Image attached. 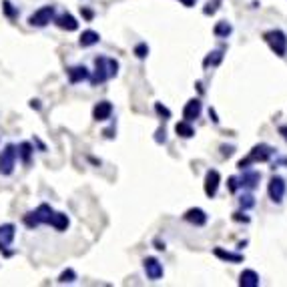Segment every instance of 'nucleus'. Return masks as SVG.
<instances>
[{"instance_id": "12", "label": "nucleus", "mask_w": 287, "mask_h": 287, "mask_svg": "<svg viewBox=\"0 0 287 287\" xmlns=\"http://www.w3.org/2000/svg\"><path fill=\"white\" fill-rule=\"evenodd\" d=\"M185 219L189 221V223H195V225H205L207 223V215H205V211L203 209H189L187 213H185Z\"/></svg>"}, {"instance_id": "33", "label": "nucleus", "mask_w": 287, "mask_h": 287, "mask_svg": "<svg viewBox=\"0 0 287 287\" xmlns=\"http://www.w3.org/2000/svg\"><path fill=\"white\" fill-rule=\"evenodd\" d=\"M181 2H183V4H185V6H191V4H193V2H195V0H181Z\"/></svg>"}, {"instance_id": "16", "label": "nucleus", "mask_w": 287, "mask_h": 287, "mask_svg": "<svg viewBox=\"0 0 287 287\" xmlns=\"http://www.w3.org/2000/svg\"><path fill=\"white\" fill-rule=\"evenodd\" d=\"M97 42H99V32H95V30H85V32L81 34V46H83V48L93 46V44H97Z\"/></svg>"}, {"instance_id": "15", "label": "nucleus", "mask_w": 287, "mask_h": 287, "mask_svg": "<svg viewBox=\"0 0 287 287\" xmlns=\"http://www.w3.org/2000/svg\"><path fill=\"white\" fill-rule=\"evenodd\" d=\"M243 287H257L259 285V275L253 271V269H247L241 273V281H239Z\"/></svg>"}, {"instance_id": "11", "label": "nucleus", "mask_w": 287, "mask_h": 287, "mask_svg": "<svg viewBox=\"0 0 287 287\" xmlns=\"http://www.w3.org/2000/svg\"><path fill=\"white\" fill-rule=\"evenodd\" d=\"M54 22H56V26H58V28H62V30H77V28H79L77 18H75L73 14H68V12L60 14V16H58Z\"/></svg>"}, {"instance_id": "5", "label": "nucleus", "mask_w": 287, "mask_h": 287, "mask_svg": "<svg viewBox=\"0 0 287 287\" xmlns=\"http://www.w3.org/2000/svg\"><path fill=\"white\" fill-rule=\"evenodd\" d=\"M271 153H273L271 147H267V145H257L245 161H239V169H243V167H247L249 163H255V161H267V159L271 157Z\"/></svg>"}, {"instance_id": "6", "label": "nucleus", "mask_w": 287, "mask_h": 287, "mask_svg": "<svg viewBox=\"0 0 287 287\" xmlns=\"http://www.w3.org/2000/svg\"><path fill=\"white\" fill-rule=\"evenodd\" d=\"M219 181H221V177H219V173H217L215 169L207 171V175H205V195H207V197H215V195H217Z\"/></svg>"}, {"instance_id": "10", "label": "nucleus", "mask_w": 287, "mask_h": 287, "mask_svg": "<svg viewBox=\"0 0 287 287\" xmlns=\"http://www.w3.org/2000/svg\"><path fill=\"white\" fill-rule=\"evenodd\" d=\"M201 115V101L199 99H193V101H189L187 103V107H185V111H183V119L185 121H193V119H197Z\"/></svg>"}, {"instance_id": "26", "label": "nucleus", "mask_w": 287, "mask_h": 287, "mask_svg": "<svg viewBox=\"0 0 287 287\" xmlns=\"http://www.w3.org/2000/svg\"><path fill=\"white\" fill-rule=\"evenodd\" d=\"M135 52H137V56H139V58H145V56H147V52H149V46H147V44H139V46L135 48Z\"/></svg>"}, {"instance_id": "9", "label": "nucleus", "mask_w": 287, "mask_h": 287, "mask_svg": "<svg viewBox=\"0 0 287 287\" xmlns=\"http://www.w3.org/2000/svg\"><path fill=\"white\" fill-rule=\"evenodd\" d=\"M111 113H113V105H111L109 101H101V103L93 109L95 121H107V119H111Z\"/></svg>"}, {"instance_id": "30", "label": "nucleus", "mask_w": 287, "mask_h": 287, "mask_svg": "<svg viewBox=\"0 0 287 287\" xmlns=\"http://www.w3.org/2000/svg\"><path fill=\"white\" fill-rule=\"evenodd\" d=\"M4 12H6L8 16H14V14H16V10L12 8V4H10L8 0H4Z\"/></svg>"}, {"instance_id": "24", "label": "nucleus", "mask_w": 287, "mask_h": 287, "mask_svg": "<svg viewBox=\"0 0 287 287\" xmlns=\"http://www.w3.org/2000/svg\"><path fill=\"white\" fill-rule=\"evenodd\" d=\"M229 32H231V26H229L225 20H223V22H219V24L215 26V34H217V36H227Z\"/></svg>"}, {"instance_id": "21", "label": "nucleus", "mask_w": 287, "mask_h": 287, "mask_svg": "<svg viewBox=\"0 0 287 287\" xmlns=\"http://www.w3.org/2000/svg\"><path fill=\"white\" fill-rule=\"evenodd\" d=\"M175 131H177L181 137H185V139H189V137H193V135H195V131H193V127L189 125V121H183V123H179V125L175 127Z\"/></svg>"}, {"instance_id": "29", "label": "nucleus", "mask_w": 287, "mask_h": 287, "mask_svg": "<svg viewBox=\"0 0 287 287\" xmlns=\"http://www.w3.org/2000/svg\"><path fill=\"white\" fill-rule=\"evenodd\" d=\"M217 4H219V0H213V2L209 0V2H207V8H205V14H213V12L217 10Z\"/></svg>"}, {"instance_id": "27", "label": "nucleus", "mask_w": 287, "mask_h": 287, "mask_svg": "<svg viewBox=\"0 0 287 287\" xmlns=\"http://www.w3.org/2000/svg\"><path fill=\"white\" fill-rule=\"evenodd\" d=\"M155 109H157V113H159V115H163L165 119H169V117H171V113H169V109H165V107H163L161 103H157V105H155Z\"/></svg>"}, {"instance_id": "17", "label": "nucleus", "mask_w": 287, "mask_h": 287, "mask_svg": "<svg viewBox=\"0 0 287 287\" xmlns=\"http://www.w3.org/2000/svg\"><path fill=\"white\" fill-rule=\"evenodd\" d=\"M259 179H261V175H259L257 171H251V173H245V175L241 177V185H243V187L253 189V187H257Z\"/></svg>"}, {"instance_id": "8", "label": "nucleus", "mask_w": 287, "mask_h": 287, "mask_svg": "<svg viewBox=\"0 0 287 287\" xmlns=\"http://www.w3.org/2000/svg\"><path fill=\"white\" fill-rule=\"evenodd\" d=\"M283 195H285V181L281 177H273L271 183H269V197H271V201L279 203L283 199Z\"/></svg>"}, {"instance_id": "13", "label": "nucleus", "mask_w": 287, "mask_h": 287, "mask_svg": "<svg viewBox=\"0 0 287 287\" xmlns=\"http://www.w3.org/2000/svg\"><path fill=\"white\" fill-rule=\"evenodd\" d=\"M66 73H68V81H70L73 85H77V83L89 79V70H87L85 66H73V68H68Z\"/></svg>"}, {"instance_id": "20", "label": "nucleus", "mask_w": 287, "mask_h": 287, "mask_svg": "<svg viewBox=\"0 0 287 287\" xmlns=\"http://www.w3.org/2000/svg\"><path fill=\"white\" fill-rule=\"evenodd\" d=\"M18 155H20V159H22V163L24 165H28L30 163V155H32V145L30 143H20L18 145Z\"/></svg>"}, {"instance_id": "1", "label": "nucleus", "mask_w": 287, "mask_h": 287, "mask_svg": "<svg viewBox=\"0 0 287 287\" xmlns=\"http://www.w3.org/2000/svg\"><path fill=\"white\" fill-rule=\"evenodd\" d=\"M263 38L267 40V44L271 46V50L277 54V56H285L287 52V36L281 30H269L263 34Z\"/></svg>"}, {"instance_id": "23", "label": "nucleus", "mask_w": 287, "mask_h": 287, "mask_svg": "<svg viewBox=\"0 0 287 287\" xmlns=\"http://www.w3.org/2000/svg\"><path fill=\"white\" fill-rule=\"evenodd\" d=\"M221 58H223V52H221V50H215V52H211V54L205 58V62H203V64H205V66H209V64H211V66H215V64H219V62H221Z\"/></svg>"}, {"instance_id": "7", "label": "nucleus", "mask_w": 287, "mask_h": 287, "mask_svg": "<svg viewBox=\"0 0 287 287\" xmlns=\"http://www.w3.org/2000/svg\"><path fill=\"white\" fill-rule=\"evenodd\" d=\"M143 263H145V273H147V277H149V279L157 281V279H161V277H163V265H161L155 257H147Z\"/></svg>"}, {"instance_id": "19", "label": "nucleus", "mask_w": 287, "mask_h": 287, "mask_svg": "<svg viewBox=\"0 0 287 287\" xmlns=\"http://www.w3.org/2000/svg\"><path fill=\"white\" fill-rule=\"evenodd\" d=\"M215 255L217 257H221V259H225V261H233V263H241L243 261V255H239V253H229V251H223V249H215Z\"/></svg>"}, {"instance_id": "32", "label": "nucleus", "mask_w": 287, "mask_h": 287, "mask_svg": "<svg viewBox=\"0 0 287 287\" xmlns=\"http://www.w3.org/2000/svg\"><path fill=\"white\" fill-rule=\"evenodd\" d=\"M30 107H32V109H38L40 105H38V101H32V103H30Z\"/></svg>"}, {"instance_id": "18", "label": "nucleus", "mask_w": 287, "mask_h": 287, "mask_svg": "<svg viewBox=\"0 0 287 287\" xmlns=\"http://www.w3.org/2000/svg\"><path fill=\"white\" fill-rule=\"evenodd\" d=\"M34 213H36V217H38V221H40V223H48L54 211H52V209H50L46 203H42V205H40V207H38Z\"/></svg>"}, {"instance_id": "3", "label": "nucleus", "mask_w": 287, "mask_h": 287, "mask_svg": "<svg viewBox=\"0 0 287 287\" xmlns=\"http://www.w3.org/2000/svg\"><path fill=\"white\" fill-rule=\"evenodd\" d=\"M52 20H54V6H42L34 14H30V18H28V22L32 26H46Z\"/></svg>"}, {"instance_id": "25", "label": "nucleus", "mask_w": 287, "mask_h": 287, "mask_svg": "<svg viewBox=\"0 0 287 287\" xmlns=\"http://www.w3.org/2000/svg\"><path fill=\"white\" fill-rule=\"evenodd\" d=\"M73 279H75V271H73V269H66V271L60 275L58 281H60V283H66V281H73Z\"/></svg>"}, {"instance_id": "28", "label": "nucleus", "mask_w": 287, "mask_h": 287, "mask_svg": "<svg viewBox=\"0 0 287 287\" xmlns=\"http://www.w3.org/2000/svg\"><path fill=\"white\" fill-rule=\"evenodd\" d=\"M241 207H245V209H247V207H253V197H251V195H243V197H241Z\"/></svg>"}, {"instance_id": "14", "label": "nucleus", "mask_w": 287, "mask_h": 287, "mask_svg": "<svg viewBox=\"0 0 287 287\" xmlns=\"http://www.w3.org/2000/svg\"><path fill=\"white\" fill-rule=\"evenodd\" d=\"M48 225H52L56 231H64V229L68 227V217H66L64 213H52Z\"/></svg>"}, {"instance_id": "2", "label": "nucleus", "mask_w": 287, "mask_h": 287, "mask_svg": "<svg viewBox=\"0 0 287 287\" xmlns=\"http://www.w3.org/2000/svg\"><path fill=\"white\" fill-rule=\"evenodd\" d=\"M18 151L14 145H6L4 151L0 153V175H12L14 165H16Z\"/></svg>"}, {"instance_id": "22", "label": "nucleus", "mask_w": 287, "mask_h": 287, "mask_svg": "<svg viewBox=\"0 0 287 287\" xmlns=\"http://www.w3.org/2000/svg\"><path fill=\"white\" fill-rule=\"evenodd\" d=\"M22 221H24V225H26L28 229H34V227H38V225H40V221H38V217H36V213H34V211L26 213Z\"/></svg>"}, {"instance_id": "4", "label": "nucleus", "mask_w": 287, "mask_h": 287, "mask_svg": "<svg viewBox=\"0 0 287 287\" xmlns=\"http://www.w3.org/2000/svg\"><path fill=\"white\" fill-rule=\"evenodd\" d=\"M14 235H16V227H14L12 223L0 225V253L12 255V253L8 251V247H10V243L14 241Z\"/></svg>"}, {"instance_id": "31", "label": "nucleus", "mask_w": 287, "mask_h": 287, "mask_svg": "<svg viewBox=\"0 0 287 287\" xmlns=\"http://www.w3.org/2000/svg\"><path fill=\"white\" fill-rule=\"evenodd\" d=\"M279 133L283 135V139L287 141V127H279Z\"/></svg>"}]
</instances>
